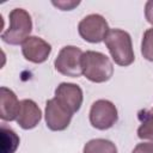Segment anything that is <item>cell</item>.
I'll use <instances>...</instances> for the list:
<instances>
[{
  "label": "cell",
  "instance_id": "cell-17",
  "mask_svg": "<svg viewBox=\"0 0 153 153\" xmlns=\"http://www.w3.org/2000/svg\"><path fill=\"white\" fill-rule=\"evenodd\" d=\"M131 153H153V142H141L137 143Z\"/></svg>",
  "mask_w": 153,
  "mask_h": 153
},
{
  "label": "cell",
  "instance_id": "cell-15",
  "mask_svg": "<svg viewBox=\"0 0 153 153\" xmlns=\"http://www.w3.org/2000/svg\"><path fill=\"white\" fill-rule=\"evenodd\" d=\"M141 54L147 60L153 62V27L145 31L141 42Z\"/></svg>",
  "mask_w": 153,
  "mask_h": 153
},
{
  "label": "cell",
  "instance_id": "cell-4",
  "mask_svg": "<svg viewBox=\"0 0 153 153\" xmlns=\"http://www.w3.org/2000/svg\"><path fill=\"white\" fill-rule=\"evenodd\" d=\"M82 54L84 53L78 47L74 45L63 47L59 51L54 61L55 69L62 75L71 78H79L82 74V68H81Z\"/></svg>",
  "mask_w": 153,
  "mask_h": 153
},
{
  "label": "cell",
  "instance_id": "cell-5",
  "mask_svg": "<svg viewBox=\"0 0 153 153\" xmlns=\"http://www.w3.org/2000/svg\"><path fill=\"white\" fill-rule=\"evenodd\" d=\"M78 31L82 39L90 43H100L110 31L109 24L100 14L92 13L82 18L78 24Z\"/></svg>",
  "mask_w": 153,
  "mask_h": 153
},
{
  "label": "cell",
  "instance_id": "cell-10",
  "mask_svg": "<svg viewBox=\"0 0 153 153\" xmlns=\"http://www.w3.org/2000/svg\"><path fill=\"white\" fill-rule=\"evenodd\" d=\"M42 118V111L39 106L32 99H23L20 100L19 111L17 116V123L20 128L29 130L33 129Z\"/></svg>",
  "mask_w": 153,
  "mask_h": 153
},
{
  "label": "cell",
  "instance_id": "cell-12",
  "mask_svg": "<svg viewBox=\"0 0 153 153\" xmlns=\"http://www.w3.org/2000/svg\"><path fill=\"white\" fill-rule=\"evenodd\" d=\"M19 136L17 133L7 128L5 124L1 126L0 130V146H1V153H14L19 146Z\"/></svg>",
  "mask_w": 153,
  "mask_h": 153
},
{
  "label": "cell",
  "instance_id": "cell-13",
  "mask_svg": "<svg viewBox=\"0 0 153 153\" xmlns=\"http://www.w3.org/2000/svg\"><path fill=\"white\" fill-rule=\"evenodd\" d=\"M139 118L141 120V124L137 128V136L153 142V109L140 111Z\"/></svg>",
  "mask_w": 153,
  "mask_h": 153
},
{
  "label": "cell",
  "instance_id": "cell-9",
  "mask_svg": "<svg viewBox=\"0 0 153 153\" xmlns=\"http://www.w3.org/2000/svg\"><path fill=\"white\" fill-rule=\"evenodd\" d=\"M22 53L27 61L33 63H43L51 53V45L41 37L30 36L22 44Z\"/></svg>",
  "mask_w": 153,
  "mask_h": 153
},
{
  "label": "cell",
  "instance_id": "cell-18",
  "mask_svg": "<svg viewBox=\"0 0 153 153\" xmlns=\"http://www.w3.org/2000/svg\"><path fill=\"white\" fill-rule=\"evenodd\" d=\"M145 17L149 24L153 25V0H149L145 5Z\"/></svg>",
  "mask_w": 153,
  "mask_h": 153
},
{
  "label": "cell",
  "instance_id": "cell-8",
  "mask_svg": "<svg viewBox=\"0 0 153 153\" xmlns=\"http://www.w3.org/2000/svg\"><path fill=\"white\" fill-rule=\"evenodd\" d=\"M55 98L73 114L79 111L82 104V90L76 84L61 82L55 90Z\"/></svg>",
  "mask_w": 153,
  "mask_h": 153
},
{
  "label": "cell",
  "instance_id": "cell-6",
  "mask_svg": "<svg viewBox=\"0 0 153 153\" xmlns=\"http://www.w3.org/2000/svg\"><path fill=\"white\" fill-rule=\"evenodd\" d=\"M118 120V114L115 104L106 99L96 100L90 110V123L99 130L110 129Z\"/></svg>",
  "mask_w": 153,
  "mask_h": 153
},
{
  "label": "cell",
  "instance_id": "cell-11",
  "mask_svg": "<svg viewBox=\"0 0 153 153\" xmlns=\"http://www.w3.org/2000/svg\"><path fill=\"white\" fill-rule=\"evenodd\" d=\"M20 102L18 100L16 93L2 86L0 88V117L2 121H14L17 120L18 111H19Z\"/></svg>",
  "mask_w": 153,
  "mask_h": 153
},
{
  "label": "cell",
  "instance_id": "cell-1",
  "mask_svg": "<svg viewBox=\"0 0 153 153\" xmlns=\"http://www.w3.org/2000/svg\"><path fill=\"white\" fill-rule=\"evenodd\" d=\"M105 45L116 65L127 67L135 60L130 35L121 29H111L105 39Z\"/></svg>",
  "mask_w": 153,
  "mask_h": 153
},
{
  "label": "cell",
  "instance_id": "cell-14",
  "mask_svg": "<svg viewBox=\"0 0 153 153\" xmlns=\"http://www.w3.org/2000/svg\"><path fill=\"white\" fill-rule=\"evenodd\" d=\"M82 153H117V147L110 140L92 139L85 143Z\"/></svg>",
  "mask_w": 153,
  "mask_h": 153
},
{
  "label": "cell",
  "instance_id": "cell-16",
  "mask_svg": "<svg viewBox=\"0 0 153 153\" xmlns=\"http://www.w3.org/2000/svg\"><path fill=\"white\" fill-rule=\"evenodd\" d=\"M80 4V1H73V0H61V1H53V5L59 7L62 11H71L73 10L75 6H78Z\"/></svg>",
  "mask_w": 153,
  "mask_h": 153
},
{
  "label": "cell",
  "instance_id": "cell-7",
  "mask_svg": "<svg viewBox=\"0 0 153 153\" xmlns=\"http://www.w3.org/2000/svg\"><path fill=\"white\" fill-rule=\"evenodd\" d=\"M45 123L50 130L61 131L65 130L73 117V112L63 106L55 97L45 103Z\"/></svg>",
  "mask_w": 153,
  "mask_h": 153
},
{
  "label": "cell",
  "instance_id": "cell-3",
  "mask_svg": "<svg viewBox=\"0 0 153 153\" xmlns=\"http://www.w3.org/2000/svg\"><path fill=\"white\" fill-rule=\"evenodd\" d=\"M10 26L1 33V39L11 45L23 44L32 31V19L24 8H14L8 14Z\"/></svg>",
  "mask_w": 153,
  "mask_h": 153
},
{
  "label": "cell",
  "instance_id": "cell-2",
  "mask_svg": "<svg viewBox=\"0 0 153 153\" xmlns=\"http://www.w3.org/2000/svg\"><path fill=\"white\" fill-rule=\"evenodd\" d=\"M82 74L92 82H105L114 74V66L110 59L99 51L87 50L81 56Z\"/></svg>",
  "mask_w": 153,
  "mask_h": 153
}]
</instances>
